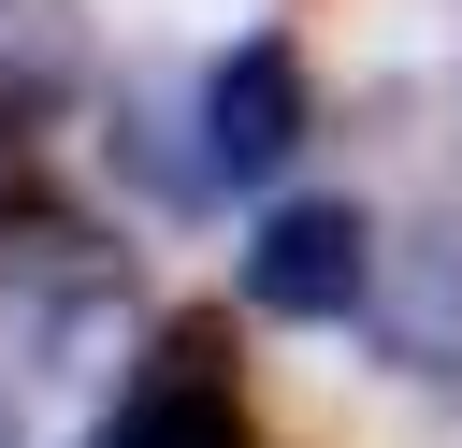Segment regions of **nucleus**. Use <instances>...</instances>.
Returning <instances> with one entry per match:
<instances>
[{"mask_svg":"<svg viewBox=\"0 0 462 448\" xmlns=\"http://www.w3.org/2000/svg\"><path fill=\"white\" fill-rule=\"evenodd\" d=\"M0 448H29V390L14 376H0Z\"/></svg>","mask_w":462,"mask_h":448,"instance_id":"0eeeda50","label":"nucleus"},{"mask_svg":"<svg viewBox=\"0 0 462 448\" xmlns=\"http://www.w3.org/2000/svg\"><path fill=\"white\" fill-rule=\"evenodd\" d=\"M87 0H0V101H58L87 87Z\"/></svg>","mask_w":462,"mask_h":448,"instance_id":"423d86ee","label":"nucleus"},{"mask_svg":"<svg viewBox=\"0 0 462 448\" xmlns=\"http://www.w3.org/2000/svg\"><path fill=\"white\" fill-rule=\"evenodd\" d=\"M116 419H130V448H245V405H231V318H217V303L159 318V361H144V390H130Z\"/></svg>","mask_w":462,"mask_h":448,"instance_id":"7ed1b4c3","label":"nucleus"},{"mask_svg":"<svg viewBox=\"0 0 462 448\" xmlns=\"http://www.w3.org/2000/svg\"><path fill=\"white\" fill-rule=\"evenodd\" d=\"M101 145H116V173H130L144 202H217V145H202V87L173 101L159 72H130V87H116V130H101Z\"/></svg>","mask_w":462,"mask_h":448,"instance_id":"39448f33","label":"nucleus"},{"mask_svg":"<svg viewBox=\"0 0 462 448\" xmlns=\"http://www.w3.org/2000/svg\"><path fill=\"white\" fill-rule=\"evenodd\" d=\"M375 217L361 202H274L260 231H245V303L260 318H361L375 303Z\"/></svg>","mask_w":462,"mask_h":448,"instance_id":"f257e3e1","label":"nucleus"},{"mask_svg":"<svg viewBox=\"0 0 462 448\" xmlns=\"http://www.w3.org/2000/svg\"><path fill=\"white\" fill-rule=\"evenodd\" d=\"M87 448H130V419H101V434H87Z\"/></svg>","mask_w":462,"mask_h":448,"instance_id":"6e6552de","label":"nucleus"},{"mask_svg":"<svg viewBox=\"0 0 462 448\" xmlns=\"http://www.w3.org/2000/svg\"><path fill=\"white\" fill-rule=\"evenodd\" d=\"M375 347H390V376H462V217H419L390 260H375Z\"/></svg>","mask_w":462,"mask_h":448,"instance_id":"20e7f679","label":"nucleus"},{"mask_svg":"<svg viewBox=\"0 0 462 448\" xmlns=\"http://www.w3.org/2000/svg\"><path fill=\"white\" fill-rule=\"evenodd\" d=\"M318 130V87H303V43H231L217 72H202V145H217V188H260L289 145Z\"/></svg>","mask_w":462,"mask_h":448,"instance_id":"f03ea898","label":"nucleus"}]
</instances>
